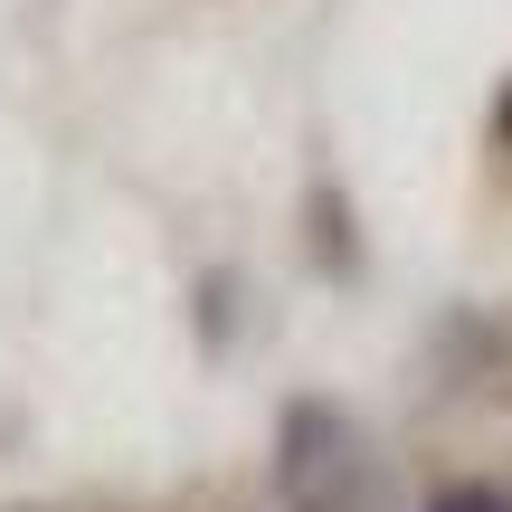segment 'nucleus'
Here are the masks:
<instances>
[{
  "label": "nucleus",
  "instance_id": "f257e3e1",
  "mask_svg": "<svg viewBox=\"0 0 512 512\" xmlns=\"http://www.w3.org/2000/svg\"><path fill=\"white\" fill-rule=\"evenodd\" d=\"M275 503L285 512H380V465L332 399H294L275 418Z\"/></svg>",
  "mask_w": 512,
  "mask_h": 512
},
{
  "label": "nucleus",
  "instance_id": "39448f33",
  "mask_svg": "<svg viewBox=\"0 0 512 512\" xmlns=\"http://www.w3.org/2000/svg\"><path fill=\"white\" fill-rule=\"evenodd\" d=\"M19 512H38V503H19Z\"/></svg>",
  "mask_w": 512,
  "mask_h": 512
},
{
  "label": "nucleus",
  "instance_id": "20e7f679",
  "mask_svg": "<svg viewBox=\"0 0 512 512\" xmlns=\"http://www.w3.org/2000/svg\"><path fill=\"white\" fill-rule=\"evenodd\" d=\"M494 143L512 152V76H503V86H494Z\"/></svg>",
  "mask_w": 512,
  "mask_h": 512
},
{
  "label": "nucleus",
  "instance_id": "f03ea898",
  "mask_svg": "<svg viewBox=\"0 0 512 512\" xmlns=\"http://www.w3.org/2000/svg\"><path fill=\"white\" fill-rule=\"evenodd\" d=\"M313 247H323V266H332V275L361 256V238H342V200H332V181H313Z\"/></svg>",
  "mask_w": 512,
  "mask_h": 512
},
{
  "label": "nucleus",
  "instance_id": "7ed1b4c3",
  "mask_svg": "<svg viewBox=\"0 0 512 512\" xmlns=\"http://www.w3.org/2000/svg\"><path fill=\"white\" fill-rule=\"evenodd\" d=\"M427 512H512V494H503V484H437Z\"/></svg>",
  "mask_w": 512,
  "mask_h": 512
}]
</instances>
